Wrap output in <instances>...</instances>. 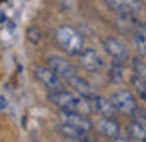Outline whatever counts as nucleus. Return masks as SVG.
Returning <instances> with one entry per match:
<instances>
[{"instance_id": "nucleus-1", "label": "nucleus", "mask_w": 146, "mask_h": 142, "mask_svg": "<svg viewBox=\"0 0 146 142\" xmlns=\"http://www.w3.org/2000/svg\"><path fill=\"white\" fill-rule=\"evenodd\" d=\"M54 42L60 45L61 50H65L67 54L70 56H80V52L85 49V42H83V36L80 34V31L74 29L70 25H60L56 27V31L52 32Z\"/></svg>"}, {"instance_id": "nucleus-2", "label": "nucleus", "mask_w": 146, "mask_h": 142, "mask_svg": "<svg viewBox=\"0 0 146 142\" xmlns=\"http://www.w3.org/2000/svg\"><path fill=\"white\" fill-rule=\"evenodd\" d=\"M49 103L56 106L58 110H72V112H83L88 110L87 99L76 92H69V90H58V92H49Z\"/></svg>"}, {"instance_id": "nucleus-3", "label": "nucleus", "mask_w": 146, "mask_h": 142, "mask_svg": "<svg viewBox=\"0 0 146 142\" xmlns=\"http://www.w3.org/2000/svg\"><path fill=\"white\" fill-rule=\"evenodd\" d=\"M112 104L115 106L117 113H125V115H133L137 110V99L130 90H117L110 95Z\"/></svg>"}, {"instance_id": "nucleus-4", "label": "nucleus", "mask_w": 146, "mask_h": 142, "mask_svg": "<svg viewBox=\"0 0 146 142\" xmlns=\"http://www.w3.org/2000/svg\"><path fill=\"white\" fill-rule=\"evenodd\" d=\"M78 63L81 69H85L87 72H101L105 69V59L99 56V52L96 49L85 47L78 56Z\"/></svg>"}, {"instance_id": "nucleus-5", "label": "nucleus", "mask_w": 146, "mask_h": 142, "mask_svg": "<svg viewBox=\"0 0 146 142\" xmlns=\"http://www.w3.org/2000/svg\"><path fill=\"white\" fill-rule=\"evenodd\" d=\"M35 77L49 90V92H58V90H63L65 88L61 77L52 69H49L47 65L45 67H35Z\"/></svg>"}, {"instance_id": "nucleus-6", "label": "nucleus", "mask_w": 146, "mask_h": 142, "mask_svg": "<svg viewBox=\"0 0 146 142\" xmlns=\"http://www.w3.org/2000/svg\"><path fill=\"white\" fill-rule=\"evenodd\" d=\"M103 49H105V52L110 56V59L123 61V63L130 59V50H128L126 43L123 42V40L115 38V36H108V38H105V42H103Z\"/></svg>"}, {"instance_id": "nucleus-7", "label": "nucleus", "mask_w": 146, "mask_h": 142, "mask_svg": "<svg viewBox=\"0 0 146 142\" xmlns=\"http://www.w3.org/2000/svg\"><path fill=\"white\" fill-rule=\"evenodd\" d=\"M67 81V85L74 90V92L78 94V95H81L83 99H87V101H92L94 97H96V88H94V85L92 83H88L85 77H81L80 74H74L72 77H69V79H65Z\"/></svg>"}, {"instance_id": "nucleus-8", "label": "nucleus", "mask_w": 146, "mask_h": 142, "mask_svg": "<svg viewBox=\"0 0 146 142\" xmlns=\"http://www.w3.org/2000/svg\"><path fill=\"white\" fill-rule=\"evenodd\" d=\"M47 67L49 69H52L61 79H69L72 77L76 72V67L70 63L69 59H65V58H61V56H56V54H50L47 56Z\"/></svg>"}, {"instance_id": "nucleus-9", "label": "nucleus", "mask_w": 146, "mask_h": 142, "mask_svg": "<svg viewBox=\"0 0 146 142\" xmlns=\"http://www.w3.org/2000/svg\"><path fill=\"white\" fill-rule=\"evenodd\" d=\"M94 126H96L98 133H101V135H103V137H106V139H110L112 142H114V140L123 133L121 124L117 122L114 117H99Z\"/></svg>"}, {"instance_id": "nucleus-10", "label": "nucleus", "mask_w": 146, "mask_h": 142, "mask_svg": "<svg viewBox=\"0 0 146 142\" xmlns=\"http://www.w3.org/2000/svg\"><path fill=\"white\" fill-rule=\"evenodd\" d=\"M60 117H61V122H67V124H72V126L83 128V129H87V131H90V128L94 126V124L90 122V119L87 117V113H83V112L60 110Z\"/></svg>"}, {"instance_id": "nucleus-11", "label": "nucleus", "mask_w": 146, "mask_h": 142, "mask_svg": "<svg viewBox=\"0 0 146 142\" xmlns=\"http://www.w3.org/2000/svg\"><path fill=\"white\" fill-rule=\"evenodd\" d=\"M106 5L119 15H135L141 9V0H106Z\"/></svg>"}, {"instance_id": "nucleus-12", "label": "nucleus", "mask_w": 146, "mask_h": 142, "mask_svg": "<svg viewBox=\"0 0 146 142\" xmlns=\"http://www.w3.org/2000/svg\"><path fill=\"white\" fill-rule=\"evenodd\" d=\"M90 103V108L94 112L98 113V115H103V117H115V106L112 104L110 97H103V95H96L92 101H88Z\"/></svg>"}, {"instance_id": "nucleus-13", "label": "nucleus", "mask_w": 146, "mask_h": 142, "mask_svg": "<svg viewBox=\"0 0 146 142\" xmlns=\"http://www.w3.org/2000/svg\"><path fill=\"white\" fill-rule=\"evenodd\" d=\"M58 131H60V135H63L67 140H85V139H90L87 129L72 126V124H67V122H61L60 124Z\"/></svg>"}, {"instance_id": "nucleus-14", "label": "nucleus", "mask_w": 146, "mask_h": 142, "mask_svg": "<svg viewBox=\"0 0 146 142\" xmlns=\"http://www.w3.org/2000/svg\"><path fill=\"white\" fill-rule=\"evenodd\" d=\"M132 40L135 45V50L139 52V56H146V24H139L132 32Z\"/></svg>"}, {"instance_id": "nucleus-15", "label": "nucleus", "mask_w": 146, "mask_h": 142, "mask_svg": "<svg viewBox=\"0 0 146 142\" xmlns=\"http://www.w3.org/2000/svg\"><path fill=\"white\" fill-rule=\"evenodd\" d=\"M128 135L137 142H146V126L133 119V121L128 124Z\"/></svg>"}, {"instance_id": "nucleus-16", "label": "nucleus", "mask_w": 146, "mask_h": 142, "mask_svg": "<svg viewBox=\"0 0 146 142\" xmlns=\"http://www.w3.org/2000/svg\"><path fill=\"white\" fill-rule=\"evenodd\" d=\"M108 79L112 83H121L123 79H125V63H123V61L112 59L110 70H108Z\"/></svg>"}, {"instance_id": "nucleus-17", "label": "nucleus", "mask_w": 146, "mask_h": 142, "mask_svg": "<svg viewBox=\"0 0 146 142\" xmlns=\"http://www.w3.org/2000/svg\"><path fill=\"white\" fill-rule=\"evenodd\" d=\"M132 85H133V88H135V92L139 94V97L143 101H146V76L144 77L133 76L132 77Z\"/></svg>"}, {"instance_id": "nucleus-18", "label": "nucleus", "mask_w": 146, "mask_h": 142, "mask_svg": "<svg viewBox=\"0 0 146 142\" xmlns=\"http://www.w3.org/2000/svg\"><path fill=\"white\" fill-rule=\"evenodd\" d=\"M132 69H133V76L137 77H144L146 76V63L139 58H133L132 59Z\"/></svg>"}, {"instance_id": "nucleus-19", "label": "nucleus", "mask_w": 146, "mask_h": 142, "mask_svg": "<svg viewBox=\"0 0 146 142\" xmlns=\"http://www.w3.org/2000/svg\"><path fill=\"white\" fill-rule=\"evenodd\" d=\"M25 36H27V40L33 43V45H36L38 42L42 40V31H40V27H29V29L25 31Z\"/></svg>"}, {"instance_id": "nucleus-20", "label": "nucleus", "mask_w": 146, "mask_h": 142, "mask_svg": "<svg viewBox=\"0 0 146 142\" xmlns=\"http://www.w3.org/2000/svg\"><path fill=\"white\" fill-rule=\"evenodd\" d=\"M133 117H135V121H139L141 124H144V126H146V110H143V108H137L135 113H133Z\"/></svg>"}, {"instance_id": "nucleus-21", "label": "nucleus", "mask_w": 146, "mask_h": 142, "mask_svg": "<svg viewBox=\"0 0 146 142\" xmlns=\"http://www.w3.org/2000/svg\"><path fill=\"white\" fill-rule=\"evenodd\" d=\"M130 139H132V137H130V135H128V131H126V133L123 131V133H121V135H119V137H117V139H115L114 142H128Z\"/></svg>"}, {"instance_id": "nucleus-22", "label": "nucleus", "mask_w": 146, "mask_h": 142, "mask_svg": "<svg viewBox=\"0 0 146 142\" xmlns=\"http://www.w3.org/2000/svg\"><path fill=\"white\" fill-rule=\"evenodd\" d=\"M0 101H2V110H5V108H7V99H5L4 94H2V97H0Z\"/></svg>"}, {"instance_id": "nucleus-23", "label": "nucleus", "mask_w": 146, "mask_h": 142, "mask_svg": "<svg viewBox=\"0 0 146 142\" xmlns=\"http://www.w3.org/2000/svg\"><path fill=\"white\" fill-rule=\"evenodd\" d=\"M67 142H94L92 139H85V140H67Z\"/></svg>"}, {"instance_id": "nucleus-24", "label": "nucleus", "mask_w": 146, "mask_h": 142, "mask_svg": "<svg viewBox=\"0 0 146 142\" xmlns=\"http://www.w3.org/2000/svg\"><path fill=\"white\" fill-rule=\"evenodd\" d=\"M31 142H38V140H31Z\"/></svg>"}]
</instances>
